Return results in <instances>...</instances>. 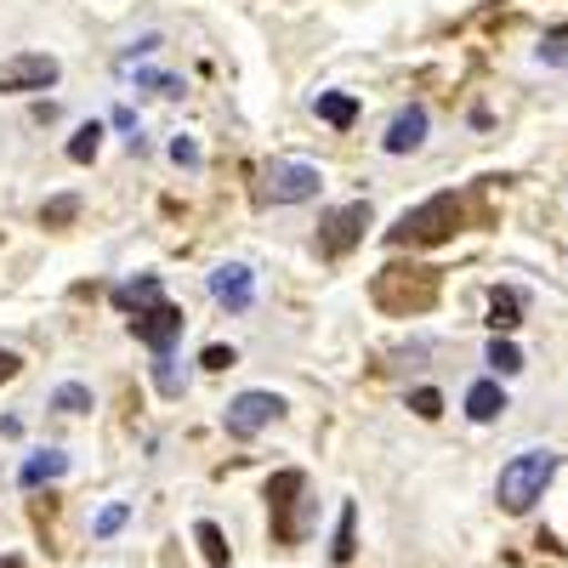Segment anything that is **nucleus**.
<instances>
[{
  "mask_svg": "<svg viewBox=\"0 0 568 568\" xmlns=\"http://www.w3.org/2000/svg\"><path fill=\"white\" fill-rule=\"evenodd\" d=\"M438 302V267H404V262H393V267H382L375 273V307L382 313H398V318H409V313H426Z\"/></svg>",
  "mask_w": 568,
  "mask_h": 568,
  "instance_id": "nucleus-1",
  "label": "nucleus"
},
{
  "mask_svg": "<svg viewBox=\"0 0 568 568\" xmlns=\"http://www.w3.org/2000/svg\"><path fill=\"white\" fill-rule=\"evenodd\" d=\"M551 471H557V455H551V449H524V455H511V460L500 466L495 500H500L511 517H524V511H529V506L546 495Z\"/></svg>",
  "mask_w": 568,
  "mask_h": 568,
  "instance_id": "nucleus-2",
  "label": "nucleus"
},
{
  "mask_svg": "<svg viewBox=\"0 0 568 568\" xmlns=\"http://www.w3.org/2000/svg\"><path fill=\"white\" fill-rule=\"evenodd\" d=\"M455 227H460V200L433 194L387 227V245H444V240H455Z\"/></svg>",
  "mask_w": 568,
  "mask_h": 568,
  "instance_id": "nucleus-3",
  "label": "nucleus"
},
{
  "mask_svg": "<svg viewBox=\"0 0 568 568\" xmlns=\"http://www.w3.org/2000/svg\"><path fill=\"white\" fill-rule=\"evenodd\" d=\"M369 205L364 200H353V205H342V211H329L324 216V227H318V256H329V262H342L364 233H369Z\"/></svg>",
  "mask_w": 568,
  "mask_h": 568,
  "instance_id": "nucleus-4",
  "label": "nucleus"
},
{
  "mask_svg": "<svg viewBox=\"0 0 568 568\" xmlns=\"http://www.w3.org/2000/svg\"><path fill=\"white\" fill-rule=\"evenodd\" d=\"M318 187H324L318 165H302V160H273L262 194H267L273 205H302V200H318Z\"/></svg>",
  "mask_w": 568,
  "mask_h": 568,
  "instance_id": "nucleus-5",
  "label": "nucleus"
},
{
  "mask_svg": "<svg viewBox=\"0 0 568 568\" xmlns=\"http://www.w3.org/2000/svg\"><path fill=\"white\" fill-rule=\"evenodd\" d=\"M63 80V63L52 58V52H18V58H7L0 63V91H45V85H58Z\"/></svg>",
  "mask_w": 568,
  "mask_h": 568,
  "instance_id": "nucleus-6",
  "label": "nucleus"
},
{
  "mask_svg": "<svg viewBox=\"0 0 568 568\" xmlns=\"http://www.w3.org/2000/svg\"><path fill=\"white\" fill-rule=\"evenodd\" d=\"M182 324H187L182 307H171V302L160 296V302H149V307H136V313H131V336H136V342H149L154 353H171V347L182 342Z\"/></svg>",
  "mask_w": 568,
  "mask_h": 568,
  "instance_id": "nucleus-7",
  "label": "nucleus"
},
{
  "mask_svg": "<svg viewBox=\"0 0 568 568\" xmlns=\"http://www.w3.org/2000/svg\"><path fill=\"white\" fill-rule=\"evenodd\" d=\"M284 415V398L278 393H240L227 404V415H222V426H227V438H256L262 426H273Z\"/></svg>",
  "mask_w": 568,
  "mask_h": 568,
  "instance_id": "nucleus-8",
  "label": "nucleus"
},
{
  "mask_svg": "<svg viewBox=\"0 0 568 568\" xmlns=\"http://www.w3.org/2000/svg\"><path fill=\"white\" fill-rule=\"evenodd\" d=\"M211 296H216L227 313H251V302H256V273H251L245 262H222V267L211 273Z\"/></svg>",
  "mask_w": 568,
  "mask_h": 568,
  "instance_id": "nucleus-9",
  "label": "nucleus"
},
{
  "mask_svg": "<svg viewBox=\"0 0 568 568\" xmlns=\"http://www.w3.org/2000/svg\"><path fill=\"white\" fill-rule=\"evenodd\" d=\"M307 489V478L291 466V471H278V478L267 484V506H273V535H278V546H291L296 540V524H291V511H296V495Z\"/></svg>",
  "mask_w": 568,
  "mask_h": 568,
  "instance_id": "nucleus-10",
  "label": "nucleus"
},
{
  "mask_svg": "<svg viewBox=\"0 0 568 568\" xmlns=\"http://www.w3.org/2000/svg\"><path fill=\"white\" fill-rule=\"evenodd\" d=\"M420 142H426V109L409 103V109L393 114V125H387V136H382V149H387V154H415Z\"/></svg>",
  "mask_w": 568,
  "mask_h": 568,
  "instance_id": "nucleus-11",
  "label": "nucleus"
},
{
  "mask_svg": "<svg viewBox=\"0 0 568 568\" xmlns=\"http://www.w3.org/2000/svg\"><path fill=\"white\" fill-rule=\"evenodd\" d=\"M69 471V455L63 449H34L29 460H23V471H18V484L23 489H40V484H58Z\"/></svg>",
  "mask_w": 568,
  "mask_h": 568,
  "instance_id": "nucleus-12",
  "label": "nucleus"
},
{
  "mask_svg": "<svg viewBox=\"0 0 568 568\" xmlns=\"http://www.w3.org/2000/svg\"><path fill=\"white\" fill-rule=\"evenodd\" d=\"M313 114H318L324 125L347 131V125L358 120V98H353V91H318V98H313Z\"/></svg>",
  "mask_w": 568,
  "mask_h": 568,
  "instance_id": "nucleus-13",
  "label": "nucleus"
},
{
  "mask_svg": "<svg viewBox=\"0 0 568 568\" xmlns=\"http://www.w3.org/2000/svg\"><path fill=\"white\" fill-rule=\"evenodd\" d=\"M489 324H495V336L517 329V324H524V296L506 291V284H495V291H489Z\"/></svg>",
  "mask_w": 568,
  "mask_h": 568,
  "instance_id": "nucleus-14",
  "label": "nucleus"
},
{
  "mask_svg": "<svg viewBox=\"0 0 568 568\" xmlns=\"http://www.w3.org/2000/svg\"><path fill=\"white\" fill-rule=\"evenodd\" d=\"M500 409H506V393H500V382H471V393H466V415H471V420H478V426H489Z\"/></svg>",
  "mask_w": 568,
  "mask_h": 568,
  "instance_id": "nucleus-15",
  "label": "nucleus"
},
{
  "mask_svg": "<svg viewBox=\"0 0 568 568\" xmlns=\"http://www.w3.org/2000/svg\"><path fill=\"white\" fill-rule=\"evenodd\" d=\"M149 302H160V273H136L131 284H120V291H114V307H125V313L149 307Z\"/></svg>",
  "mask_w": 568,
  "mask_h": 568,
  "instance_id": "nucleus-16",
  "label": "nucleus"
},
{
  "mask_svg": "<svg viewBox=\"0 0 568 568\" xmlns=\"http://www.w3.org/2000/svg\"><path fill=\"white\" fill-rule=\"evenodd\" d=\"M98 149H103V125H98V120H91V125H80V131L69 136V160H74V165L98 160Z\"/></svg>",
  "mask_w": 568,
  "mask_h": 568,
  "instance_id": "nucleus-17",
  "label": "nucleus"
},
{
  "mask_svg": "<svg viewBox=\"0 0 568 568\" xmlns=\"http://www.w3.org/2000/svg\"><path fill=\"white\" fill-rule=\"evenodd\" d=\"M91 404H98V398H91L85 382H63V387L52 393V409H63V415H85Z\"/></svg>",
  "mask_w": 568,
  "mask_h": 568,
  "instance_id": "nucleus-18",
  "label": "nucleus"
},
{
  "mask_svg": "<svg viewBox=\"0 0 568 568\" xmlns=\"http://www.w3.org/2000/svg\"><path fill=\"white\" fill-rule=\"evenodd\" d=\"M484 364H495V375H517V369H524V353H517L506 336H495L489 353H484Z\"/></svg>",
  "mask_w": 568,
  "mask_h": 568,
  "instance_id": "nucleus-19",
  "label": "nucleus"
},
{
  "mask_svg": "<svg viewBox=\"0 0 568 568\" xmlns=\"http://www.w3.org/2000/svg\"><path fill=\"white\" fill-rule=\"evenodd\" d=\"M154 387H160L165 398H182V369H176L171 353H154Z\"/></svg>",
  "mask_w": 568,
  "mask_h": 568,
  "instance_id": "nucleus-20",
  "label": "nucleus"
},
{
  "mask_svg": "<svg viewBox=\"0 0 568 568\" xmlns=\"http://www.w3.org/2000/svg\"><path fill=\"white\" fill-rule=\"evenodd\" d=\"M353 524H358V511H353V506H342V524H336V546H329V557H336V562H353V551H358V540H353Z\"/></svg>",
  "mask_w": 568,
  "mask_h": 568,
  "instance_id": "nucleus-21",
  "label": "nucleus"
},
{
  "mask_svg": "<svg viewBox=\"0 0 568 568\" xmlns=\"http://www.w3.org/2000/svg\"><path fill=\"white\" fill-rule=\"evenodd\" d=\"M194 540H200V551H205V562H211V568H227V540H222V529H216V524H200V529H194Z\"/></svg>",
  "mask_w": 568,
  "mask_h": 568,
  "instance_id": "nucleus-22",
  "label": "nucleus"
},
{
  "mask_svg": "<svg viewBox=\"0 0 568 568\" xmlns=\"http://www.w3.org/2000/svg\"><path fill=\"white\" fill-rule=\"evenodd\" d=\"M125 517H131V506H125V500H114V506H103V511H98V524H91V535H98V540H109V535H120V529H125Z\"/></svg>",
  "mask_w": 568,
  "mask_h": 568,
  "instance_id": "nucleus-23",
  "label": "nucleus"
},
{
  "mask_svg": "<svg viewBox=\"0 0 568 568\" xmlns=\"http://www.w3.org/2000/svg\"><path fill=\"white\" fill-rule=\"evenodd\" d=\"M409 409H415L420 420H438V415H444V393H438V387H415V393H409Z\"/></svg>",
  "mask_w": 568,
  "mask_h": 568,
  "instance_id": "nucleus-24",
  "label": "nucleus"
},
{
  "mask_svg": "<svg viewBox=\"0 0 568 568\" xmlns=\"http://www.w3.org/2000/svg\"><path fill=\"white\" fill-rule=\"evenodd\" d=\"M136 85H142V91H154V98H182V80H176V74H154V69H142V74H136Z\"/></svg>",
  "mask_w": 568,
  "mask_h": 568,
  "instance_id": "nucleus-25",
  "label": "nucleus"
},
{
  "mask_svg": "<svg viewBox=\"0 0 568 568\" xmlns=\"http://www.w3.org/2000/svg\"><path fill=\"white\" fill-rule=\"evenodd\" d=\"M74 211H80V200H74V194H63V200H45L40 222H45V227H63V222H74Z\"/></svg>",
  "mask_w": 568,
  "mask_h": 568,
  "instance_id": "nucleus-26",
  "label": "nucleus"
},
{
  "mask_svg": "<svg viewBox=\"0 0 568 568\" xmlns=\"http://www.w3.org/2000/svg\"><path fill=\"white\" fill-rule=\"evenodd\" d=\"M171 160L187 165V171H200V165H205V154H200V142H194V136H171Z\"/></svg>",
  "mask_w": 568,
  "mask_h": 568,
  "instance_id": "nucleus-27",
  "label": "nucleus"
},
{
  "mask_svg": "<svg viewBox=\"0 0 568 568\" xmlns=\"http://www.w3.org/2000/svg\"><path fill=\"white\" fill-rule=\"evenodd\" d=\"M540 58H546V63H562V58H568V29H551V34L540 40Z\"/></svg>",
  "mask_w": 568,
  "mask_h": 568,
  "instance_id": "nucleus-28",
  "label": "nucleus"
},
{
  "mask_svg": "<svg viewBox=\"0 0 568 568\" xmlns=\"http://www.w3.org/2000/svg\"><path fill=\"white\" fill-rule=\"evenodd\" d=\"M200 364H205V369H233V364H240V353L216 342V347H205V353H200Z\"/></svg>",
  "mask_w": 568,
  "mask_h": 568,
  "instance_id": "nucleus-29",
  "label": "nucleus"
},
{
  "mask_svg": "<svg viewBox=\"0 0 568 568\" xmlns=\"http://www.w3.org/2000/svg\"><path fill=\"white\" fill-rule=\"evenodd\" d=\"M114 125L131 136V149H142V136H136V114H131V109H114Z\"/></svg>",
  "mask_w": 568,
  "mask_h": 568,
  "instance_id": "nucleus-30",
  "label": "nucleus"
},
{
  "mask_svg": "<svg viewBox=\"0 0 568 568\" xmlns=\"http://www.w3.org/2000/svg\"><path fill=\"white\" fill-rule=\"evenodd\" d=\"M18 369H23V358H18V353H7V347H0V387H7V382H12Z\"/></svg>",
  "mask_w": 568,
  "mask_h": 568,
  "instance_id": "nucleus-31",
  "label": "nucleus"
},
{
  "mask_svg": "<svg viewBox=\"0 0 568 568\" xmlns=\"http://www.w3.org/2000/svg\"><path fill=\"white\" fill-rule=\"evenodd\" d=\"M0 568H23V562H18V557H0Z\"/></svg>",
  "mask_w": 568,
  "mask_h": 568,
  "instance_id": "nucleus-32",
  "label": "nucleus"
}]
</instances>
